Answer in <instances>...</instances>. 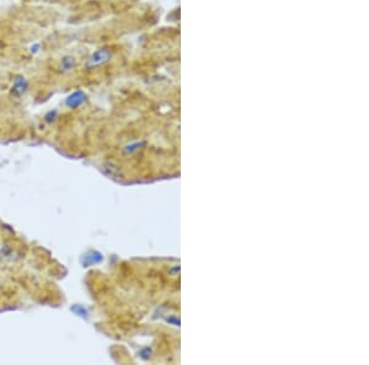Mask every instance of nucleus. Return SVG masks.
Here are the masks:
<instances>
[{"label":"nucleus","instance_id":"nucleus-1","mask_svg":"<svg viewBox=\"0 0 369 365\" xmlns=\"http://www.w3.org/2000/svg\"><path fill=\"white\" fill-rule=\"evenodd\" d=\"M110 58H111V52L108 51V49H106V48L97 49L96 52H94V53H92L91 56L86 59L85 65H84V67H85V69L87 70L94 69V68H97V67H100V65L107 63L108 60H110Z\"/></svg>","mask_w":369,"mask_h":365},{"label":"nucleus","instance_id":"nucleus-2","mask_svg":"<svg viewBox=\"0 0 369 365\" xmlns=\"http://www.w3.org/2000/svg\"><path fill=\"white\" fill-rule=\"evenodd\" d=\"M78 68V59L72 54H65L61 57L57 64V69L62 74H69Z\"/></svg>","mask_w":369,"mask_h":365},{"label":"nucleus","instance_id":"nucleus-3","mask_svg":"<svg viewBox=\"0 0 369 365\" xmlns=\"http://www.w3.org/2000/svg\"><path fill=\"white\" fill-rule=\"evenodd\" d=\"M29 87H30V81L27 80L25 76L18 75L13 81L12 94L18 96V97H20V96H24L27 91H29Z\"/></svg>","mask_w":369,"mask_h":365},{"label":"nucleus","instance_id":"nucleus-4","mask_svg":"<svg viewBox=\"0 0 369 365\" xmlns=\"http://www.w3.org/2000/svg\"><path fill=\"white\" fill-rule=\"evenodd\" d=\"M86 101V96L83 91H74L65 98V106L68 108H78V107L83 106V103Z\"/></svg>","mask_w":369,"mask_h":365},{"label":"nucleus","instance_id":"nucleus-5","mask_svg":"<svg viewBox=\"0 0 369 365\" xmlns=\"http://www.w3.org/2000/svg\"><path fill=\"white\" fill-rule=\"evenodd\" d=\"M40 47H41L40 43H35V45H32L31 47H30V52H31L32 54H36V53H38V52L41 51Z\"/></svg>","mask_w":369,"mask_h":365}]
</instances>
